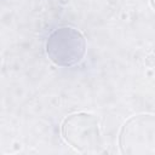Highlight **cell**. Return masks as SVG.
Instances as JSON below:
<instances>
[{"instance_id": "obj_2", "label": "cell", "mask_w": 155, "mask_h": 155, "mask_svg": "<svg viewBox=\"0 0 155 155\" xmlns=\"http://www.w3.org/2000/svg\"><path fill=\"white\" fill-rule=\"evenodd\" d=\"M62 134L67 143L81 153H98L102 148L98 119L92 114L69 115L62 125Z\"/></svg>"}, {"instance_id": "obj_1", "label": "cell", "mask_w": 155, "mask_h": 155, "mask_svg": "<svg viewBox=\"0 0 155 155\" xmlns=\"http://www.w3.org/2000/svg\"><path fill=\"white\" fill-rule=\"evenodd\" d=\"M46 54L59 67H73L82 61L86 53L84 34L70 25L54 29L46 40Z\"/></svg>"}, {"instance_id": "obj_3", "label": "cell", "mask_w": 155, "mask_h": 155, "mask_svg": "<svg viewBox=\"0 0 155 155\" xmlns=\"http://www.w3.org/2000/svg\"><path fill=\"white\" fill-rule=\"evenodd\" d=\"M122 153L153 155L155 153V119L153 114H139L128 119L120 133Z\"/></svg>"}]
</instances>
